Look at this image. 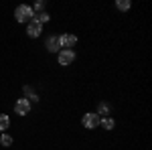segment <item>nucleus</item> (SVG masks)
Masks as SVG:
<instances>
[{"label":"nucleus","mask_w":152,"mask_h":150,"mask_svg":"<svg viewBox=\"0 0 152 150\" xmlns=\"http://www.w3.org/2000/svg\"><path fill=\"white\" fill-rule=\"evenodd\" d=\"M14 18H16L18 23H31V20L35 18L33 6H28V4H20V6L14 10Z\"/></svg>","instance_id":"f257e3e1"},{"label":"nucleus","mask_w":152,"mask_h":150,"mask_svg":"<svg viewBox=\"0 0 152 150\" xmlns=\"http://www.w3.org/2000/svg\"><path fill=\"white\" fill-rule=\"evenodd\" d=\"M57 61H59V65H63V67L71 65L75 61V51L73 49H61L57 53Z\"/></svg>","instance_id":"f03ea898"},{"label":"nucleus","mask_w":152,"mask_h":150,"mask_svg":"<svg viewBox=\"0 0 152 150\" xmlns=\"http://www.w3.org/2000/svg\"><path fill=\"white\" fill-rule=\"evenodd\" d=\"M81 124H83V128H87V130H94L95 126H99V116L95 114V112H89V114L83 116Z\"/></svg>","instance_id":"7ed1b4c3"},{"label":"nucleus","mask_w":152,"mask_h":150,"mask_svg":"<svg viewBox=\"0 0 152 150\" xmlns=\"http://www.w3.org/2000/svg\"><path fill=\"white\" fill-rule=\"evenodd\" d=\"M28 112H31V102H28L26 97L18 100V102L14 104V114H18V116H26Z\"/></svg>","instance_id":"20e7f679"},{"label":"nucleus","mask_w":152,"mask_h":150,"mask_svg":"<svg viewBox=\"0 0 152 150\" xmlns=\"http://www.w3.org/2000/svg\"><path fill=\"white\" fill-rule=\"evenodd\" d=\"M59 43H61V49H71V47L77 45V37L75 35H61L59 37Z\"/></svg>","instance_id":"39448f33"},{"label":"nucleus","mask_w":152,"mask_h":150,"mask_svg":"<svg viewBox=\"0 0 152 150\" xmlns=\"http://www.w3.org/2000/svg\"><path fill=\"white\" fill-rule=\"evenodd\" d=\"M41 33H43V24H39V23H35V20H31V23H28V26H26V35L31 37V39H37Z\"/></svg>","instance_id":"423d86ee"},{"label":"nucleus","mask_w":152,"mask_h":150,"mask_svg":"<svg viewBox=\"0 0 152 150\" xmlns=\"http://www.w3.org/2000/svg\"><path fill=\"white\" fill-rule=\"evenodd\" d=\"M45 45L51 53H59V49H61V43H59V37H47V41H45Z\"/></svg>","instance_id":"0eeeda50"},{"label":"nucleus","mask_w":152,"mask_h":150,"mask_svg":"<svg viewBox=\"0 0 152 150\" xmlns=\"http://www.w3.org/2000/svg\"><path fill=\"white\" fill-rule=\"evenodd\" d=\"M99 124H102V128L104 130H114V126H116V122L107 116V118H99Z\"/></svg>","instance_id":"6e6552de"},{"label":"nucleus","mask_w":152,"mask_h":150,"mask_svg":"<svg viewBox=\"0 0 152 150\" xmlns=\"http://www.w3.org/2000/svg\"><path fill=\"white\" fill-rule=\"evenodd\" d=\"M8 128H10V118L6 114H0V132H4Z\"/></svg>","instance_id":"1a4fd4ad"},{"label":"nucleus","mask_w":152,"mask_h":150,"mask_svg":"<svg viewBox=\"0 0 152 150\" xmlns=\"http://www.w3.org/2000/svg\"><path fill=\"white\" fill-rule=\"evenodd\" d=\"M49 18H51V16H49L47 12H39V14H35V18H33V20L39 23V24H43V23H47Z\"/></svg>","instance_id":"9d476101"},{"label":"nucleus","mask_w":152,"mask_h":150,"mask_svg":"<svg viewBox=\"0 0 152 150\" xmlns=\"http://www.w3.org/2000/svg\"><path fill=\"white\" fill-rule=\"evenodd\" d=\"M24 95H28V100H33V102H39V95L33 91L31 85H24Z\"/></svg>","instance_id":"9b49d317"},{"label":"nucleus","mask_w":152,"mask_h":150,"mask_svg":"<svg viewBox=\"0 0 152 150\" xmlns=\"http://www.w3.org/2000/svg\"><path fill=\"white\" fill-rule=\"evenodd\" d=\"M95 114L107 118V114H110V105H107V104H99V108H97V112H95Z\"/></svg>","instance_id":"f8f14e48"},{"label":"nucleus","mask_w":152,"mask_h":150,"mask_svg":"<svg viewBox=\"0 0 152 150\" xmlns=\"http://www.w3.org/2000/svg\"><path fill=\"white\" fill-rule=\"evenodd\" d=\"M33 12H35V14H39V12H45V0H39L35 6H33Z\"/></svg>","instance_id":"ddd939ff"},{"label":"nucleus","mask_w":152,"mask_h":150,"mask_svg":"<svg viewBox=\"0 0 152 150\" xmlns=\"http://www.w3.org/2000/svg\"><path fill=\"white\" fill-rule=\"evenodd\" d=\"M0 144H2V146H12V136H8V134H2Z\"/></svg>","instance_id":"4468645a"},{"label":"nucleus","mask_w":152,"mask_h":150,"mask_svg":"<svg viewBox=\"0 0 152 150\" xmlns=\"http://www.w3.org/2000/svg\"><path fill=\"white\" fill-rule=\"evenodd\" d=\"M116 6L120 8V10H128V8H130V0H118Z\"/></svg>","instance_id":"2eb2a0df"}]
</instances>
